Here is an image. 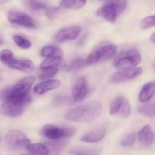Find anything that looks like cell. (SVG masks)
<instances>
[{
	"label": "cell",
	"mask_w": 155,
	"mask_h": 155,
	"mask_svg": "<svg viewBox=\"0 0 155 155\" xmlns=\"http://www.w3.org/2000/svg\"><path fill=\"white\" fill-rule=\"evenodd\" d=\"M35 81L33 76H27L17 82L14 86L0 92L3 103L0 107L2 114L10 117L22 115L26 107L31 103L30 90Z\"/></svg>",
	"instance_id": "1"
},
{
	"label": "cell",
	"mask_w": 155,
	"mask_h": 155,
	"mask_svg": "<svg viewBox=\"0 0 155 155\" xmlns=\"http://www.w3.org/2000/svg\"><path fill=\"white\" fill-rule=\"evenodd\" d=\"M102 106L98 102H92L70 109L66 114L68 120L77 122H91L101 115Z\"/></svg>",
	"instance_id": "2"
},
{
	"label": "cell",
	"mask_w": 155,
	"mask_h": 155,
	"mask_svg": "<svg viewBox=\"0 0 155 155\" xmlns=\"http://www.w3.org/2000/svg\"><path fill=\"white\" fill-rule=\"evenodd\" d=\"M117 53V46L112 43L105 44L95 49L85 60L86 65H92L99 62H105L111 59Z\"/></svg>",
	"instance_id": "3"
},
{
	"label": "cell",
	"mask_w": 155,
	"mask_h": 155,
	"mask_svg": "<svg viewBox=\"0 0 155 155\" xmlns=\"http://www.w3.org/2000/svg\"><path fill=\"white\" fill-rule=\"evenodd\" d=\"M76 129L73 127H59L52 124H47L42 129V134L52 141L70 138L75 134Z\"/></svg>",
	"instance_id": "4"
},
{
	"label": "cell",
	"mask_w": 155,
	"mask_h": 155,
	"mask_svg": "<svg viewBox=\"0 0 155 155\" xmlns=\"http://www.w3.org/2000/svg\"><path fill=\"white\" fill-rule=\"evenodd\" d=\"M141 61L140 53L136 50H130L120 55L115 62V67L120 70L132 68L139 65Z\"/></svg>",
	"instance_id": "5"
},
{
	"label": "cell",
	"mask_w": 155,
	"mask_h": 155,
	"mask_svg": "<svg viewBox=\"0 0 155 155\" xmlns=\"http://www.w3.org/2000/svg\"><path fill=\"white\" fill-rule=\"evenodd\" d=\"M5 142L12 149L19 150L24 148L30 143L25 134L18 129H12L7 132L5 137Z\"/></svg>",
	"instance_id": "6"
},
{
	"label": "cell",
	"mask_w": 155,
	"mask_h": 155,
	"mask_svg": "<svg viewBox=\"0 0 155 155\" xmlns=\"http://www.w3.org/2000/svg\"><path fill=\"white\" fill-rule=\"evenodd\" d=\"M131 112L132 107L130 103L123 96L117 97L110 104V113L112 115L126 118L130 116Z\"/></svg>",
	"instance_id": "7"
},
{
	"label": "cell",
	"mask_w": 155,
	"mask_h": 155,
	"mask_svg": "<svg viewBox=\"0 0 155 155\" xmlns=\"http://www.w3.org/2000/svg\"><path fill=\"white\" fill-rule=\"evenodd\" d=\"M8 20L12 24L26 28H35L36 24L30 16L19 11H11L8 14Z\"/></svg>",
	"instance_id": "8"
},
{
	"label": "cell",
	"mask_w": 155,
	"mask_h": 155,
	"mask_svg": "<svg viewBox=\"0 0 155 155\" xmlns=\"http://www.w3.org/2000/svg\"><path fill=\"white\" fill-rule=\"evenodd\" d=\"M142 73H143V69L142 67L124 69L112 74L111 77L110 78V81L111 83H121V82L128 81L139 77Z\"/></svg>",
	"instance_id": "9"
},
{
	"label": "cell",
	"mask_w": 155,
	"mask_h": 155,
	"mask_svg": "<svg viewBox=\"0 0 155 155\" xmlns=\"http://www.w3.org/2000/svg\"><path fill=\"white\" fill-rule=\"evenodd\" d=\"M88 85L84 78H80L73 87L72 96L75 101H83L87 96Z\"/></svg>",
	"instance_id": "10"
},
{
	"label": "cell",
	"mask_w": 155,
	"mask_h": 155,
	"mask_svg": "<svg viewBox=\"0 0 155 155\" xmlns=\"http://www.w3.org/2000/svg\"><path fill=\"white\" fill-rule=\"evenodd\" d=\"M80 32H81V27L78 26L65 27L58 32L55 36V39L60 43L76 39L80 35Z\"/></svg>",
	"instance_id": "11"
},
{
	"label": "cell",
	"mask_w": 155,
	"mask_h": 155,
	"mask_svg": "<svg viewBox=\"0 0 155 155\" xmlns=\"http://www.w3.org/2000/svg\"><path fill=\"white\" fill-rule=\"evenodd\" d=\"M8 66L13 69L18 70L25 73L32 72L35 69V65L30 59H13L7 64Z\"/></svg>",
	"instance_id": "12"
},
{
	"label": "cell",
	"mask_w": 155,
	"mask_h": 155,
	"mask_svg": "<svg viewBox=\"0 0 155 155\" xmlns=\"http://www.w3.org/2000/svg\"><path fill=\"white\" fill-rule=\"evenodd\" d=\"M105 127H99L93 129L80 138V141L85 143H96L101 141L106 135Z\"/></svg>",
	"instance_id": "13"
},
{
	"label": "cell",
	"mask_w": 155,
	"mask_h": 155,
	"mask_svg": "<svg viewBox=\"0 0 155 155\" xmlns=\"http://www.w3.org/2000/svg\"><path fill=\"white\" fill-rule=\"evenodd\" d=\"M96 15L104 18L109 22L114 23L116 21L118 14L114 5L111 2H109L98 9L96 12Z\"/></svg>",
	"instance_id": "14"
},
{
	"label": "cell",
	"mask_w": 155,
	"mask_h": 155,
	"mask_svg": "<svg viewBox=\"0 0 155 155\" xmlns=\"http://www.w3.org/2000/svg\"><path fill=\"white\" fill-rule=\"evenodd\" d=\"M61 81L56 79L51 80H45L41 83L38 84L34 87V92L38 94H44L48 91H54L60 87Z\"/></svg>",
	"instance_id": "15"
},
{
	"label": "cell",
	"mask_w": 155,
	"mask_h": 155,
	"mask_svg": "<svg viewBox=\"0 0 155 155\" xmlns=\"http://www.w3.org/2000/svg\"><path fill=\"white\" fill-rule=\"evenodd\" d=\"M138 138L141 144L143 146L151 145L154 141V132L152 128L150 125H146L144 126L138 133Z\"/></svg>",
	"instance_id": "16"
},
{
	"label": "cell",
	"mask_w": 155,
	"mask_h": 155,
	"mask_svg": "<svg viewBox=\"0 0 155 155\" xmlns=\"http://www.w3.org/2000/svg\"><path fill=\"white\" fill-rule=\"evenodd\" d=\"M155 84L154 81H150L146 83L143 86L139 93V99L142 103H145L151 100L154 94Z\"/></svg>",
	"instance_id": "17"
},
{
	"label": "cell",
	"mask_w": 155,
	"mask_h": 155,
	"mask_svg": "<svg viewBox=\"0 0 155 155\" xmlns=\"http://www.w3.org/2000/svg\"><path fill=\"white\" fill-rule=\"evenodd\" d=\"M41 55L45 58H63V51L60 48L53 46H44L41 50Z\"/></svg>",
	"instance_id": "18"
},
{
	"label": "cell",
	"mask_w": 155,
	"mask_h": 155,
	"mask_svg": "<svg viewBox=\"0 0 155 155\" xmlns=\"http://www.w3.org/2000/svg\"><path fill=\"white\" fill-rule=\"evenodd\" d=\"M27 151L31 155H48V150L46 146L42 144L35 143L31 144L30 143L26 147Z\"/></svg>",
	"instance_id": "19"
},
{
	"label": "cell",
	"mask_w": 155,
	"mask_h": 155,
	"mask_svg": "<svg viewBox=\"0 0 155 155\" xmlns=\"http://www.w3.org/2000/svg\"><path fill=\"white\" fill-rule=\"evenodd\" d=\"M65 65V62H64L63 58H48L45 59L41 63V69L48 68H61Z\"/></svg>",
	"instance_id": "20"
},
{
	"label": "cell",
	"mask_w": 155,
	"mask_h": 155,
	"mask_svg": "<svg viewBox=\"0 0 155 155\" xmlns=\"http://www.w3.org/2000/svg\"><path fill=\"white\" fill-rule=\"evenodd\" d=\"M87 0H62L60 4L61 8L64 9H72V10H77L86 5Z\"/></svg>",
	"instance_id": "21"
},
{
	"label": "cell",
	"mask_w": 155,
	"mask_h": 155,
	"mask_svg": "<svg viewBox=\"0 0 155 155\" xmlns=\"http://www.w3.org/2000/svg\"><path fill=\"white\" fill-rule=\"evenodd\" d=\"M45 146L48 150V155H59L65 147V143L61 141H54L47 143Z\"/></svg>",
	"instance_id": "22"
},
{
	"label": "cell",
	"mask_w": 155,
	"mask_h": 155,
	"mask_svg": "<svg viewBox=\"0 0 155 155\" xmlns=\"http://www.w3.org/2000/svg\"><path fill=\"white\" fill-rule=\"evenodd\" d=\"M101 150L97 147L92 148H79L73 149L70 151L71 155H99Z\"/></svg>",
	"instance_id": "23"
},
{
	"label": "cell",
	"mask_w": 155,
	"mask_h": 155,
	"mask_svg": "<svg viewBox=\"0 0 155 155\" xmlns=\"http://www.w3.org/2000/svg\"><path fill=\"white\" fill-rule=\"evenodd\" d=\"M154 103H149L144 104L139 108V112L144 115L152 117L154 115Z\"/></svg>",
	"instance_id": "24"
},
{
	"label": "cell",
	"mask_w": 155,
	"mask_h": 155,
	"mask_svg": "<svg viewBox=\"0 0 155 155\" xmlns=\"http://www.w3.org/2000/svg\"><path fill=\"white\" fill-rule=\"evenodd\" d=\"M13 40L16 45L21 49H29L32 45L31 42L29 40L20 35H15L13 36Z\"/></svg>",
	"instance_id": "25"
},
{
	"label": "cell",
	"mask_w": 155,
	"mask_h": 155,
	"mask_svg": "<svg viewBox=\"0 0 155 155\" xmlns=\"http://www.w3.org/2000/svg\"><path fill=\"white\" fill-rule=\"evenodd\" d=\"M86 62L85 60L82 59H77L73 61L71 64L68 66L67 70L68 71H77L79 70L82 69L86 66Z\"/></svg>",
	"instance_id": "26"
},
{
	"label": "cell",
	"mask_w": 155,
	"mask_h": 155,
	"mask_svg": "<svg viewBox=\"0 0 155 155\" xmlns=\"http://www.w3.org/2000/svg\"><path fill=\"white\" fill-rule=\"evenodd\" d=\"M58 71V68H44V69H42V71L39 74V78L42 79V80L51 78L57 74Z\"/></svg>",
	"instance_id": "27"
},
{
	"label": "cell",
	"mask_w": 155,
	"mask_h": 155,
	"mask_svg": "<svg viewBox=\"0 0 155 155\" xmlns=\"http://www.w3.org/2000/svg\"><path fill=\"white\" fill-rule=\"evenodd\" d=\"M155 25V16L154 15L144 18L140 21V27L143 30L154 27Z\"/></svg>",
	"instance_id": "28"
},
{
	"label": "cell",
	"mask_w": 155,
	"mask_h": 155,
	"mask_svg": "<svg viewBox=\"0 0 155 155\" xmlns=\"http://www.w3.org/2000/svg\"><path fill=\"white\" fill-rule=\"evenodd\" d=\"M14 59L13 52L10 50H4L0 52V61L7 65Z\"/></svg>",
	"instance_id": "29"
},
{
	"label": "cell",
	"mask_w": 155,
	"mask_h": 155,
	"mask_svg": "<svg viewBox=\"0 0 155 155\" xmlns=\"http://www.w3.org/2000/svg\"><path fill=\"white\" fill-rule=\"evenodd\" d=\"M27 5L33 10H42V9H45L47 8L43 2L38 1V0H27Z\"/></svg>",
	"instance_id": "30"
},
{
	"label": "cell",
	"mask_w": 155,
	"mask_h": 155,
	"mask_svg": "<svg viewBox=\"0 0 155 155\" xmlns=\"http://www.w3.org/2000/svg\"><path fill=\"white\" fill-rule=\"evenodd\" d=\"M110 2H111L114 5L117 12L118 15H120L124 12V9H126V6H127V0H112Z\"/></svg>",
	"instance_id": "31"
},
{
	"label": "cell",
	"mask_w": 155,
	"mask_h": 155,
	"mask_svg": "<svg viewBox=\"0 0 155 155\" xmlns=\"http://www.w3.org/2000/svg\"><path fill=\"white\" fill-rule=\"evenodd\" d=\"M136 136L135 134H129L127 136L124 137V138H123L122 141H121V144L124 146H131L136 142Z\"/></svg>",
	"instance_id": "32"
},
{
	"label": "cell",
	"mask_w": 155,
	"mask_h": 155,
	"mask_svg": "<svg viewBox=\"0 0 155 155\" xmlns=\"http://www.w3.org/2000/svg\"><path fill=\"white\" fill-rule=\"evenodd\" d=\"M59 8L58 7H50L45 9V15L48 18H52L58 12Z\"/></svg>",
	"instance_id": "33"
},
{
	"label": "cell",
	"mask_w": 155,
	"mask_h": 155,
	"mask_svg": "<svg viewBox=\"0 0 155 155\" xmlns=\"http://www.w3.org/2000/svg\"><path fill=\"white\" fill-rule=\"evenodd\" d=\"M55 102H57L58 103H61V104H65L66 103H70V102H71L68 97H61V98H58L57 100H55Z\"/></svg>",
	"instance_id": "34"
},
{
	"label": "cell",
	"mask_w": 155,
	"mask_h": 155,
	"mask_svg": "<svg viewBox=\"0 0 155 155\" xmlns=\"http://www.w3.org/2000/svg\"><path fill=\"white\" fill-rule=\"evenodd\" d=\"M150 40L151 41V43H155V33H152L151 36V37H150Z\"/></svg>",
	"instance_id": "35"
},
{
	"label": "cell",
	"mask_w": 155,
	"mask_h": 155,
	"mask_svg": "<svg viewBox=\"0 0 155 155\" xmlns=\"http://www.w3.org/2000/svg\"><path fill=\"white\" fill-rule=\"evenodd\" d=\"M99 1H101V2H111L112 0H99Z\"/></svg>",
	"instance_id": "36"
},
{
	"label": "cell",
	"mask_w": 155,
	"mask_h": 155,
	"mask_svg": "<svg viewBox=\"0 0 155 155\" xmlns=\"http://www.w3.org/2000/svg\"><path fill=\"white\" fill-rule=\"evenodd\" d=\"M2 43V40H1V39H0V45H1Z\"/></svg>",
	"instance_id": "37"
},
{
	"label": "cell",
	"mask_w": 155,
	"mask_h": 155,
	"mask_svg": "<svg viewBox=\"0 0 155 155\" xmlns=\"http://www.w3.org/2000/svg\"><path fill=\"white\" fill-rule=\"evenodd\" d=\"M23 155H27V154H23Z\"/></svg>",
	"instance_id": "38"
}]
</instances>
